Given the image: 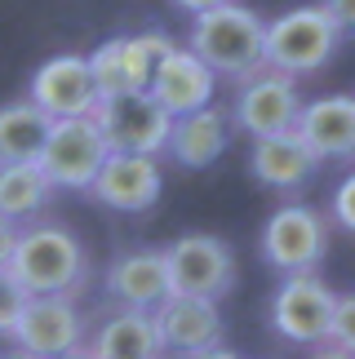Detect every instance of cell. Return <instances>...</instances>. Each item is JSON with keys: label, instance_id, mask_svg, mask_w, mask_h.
Wrapping results in <instances>:
<instances>
[{"label": "cell", "instance_id": "cell-1", "mask_svg": "<svg viewBox=\"0 0 355 359\" xmlns=\"http://www.w3.org/2000/svg\"><path fill=\"white\" fill-rule=\"evenodd\" d=\"M5 271L22 284L27 297H80L89 284V253L76 231L58 222H27L18 226L13 253Z\"/></svg>", "mask_w": 355, "mask_h": 359}, {"label": "cell", "instance_id": "cell-2", "mask_svg": "<svg viewBox=\"0 0 355 359\" xmlns=\"http://www.w3.org/2000/svg\"><path fill=\"white\" fill-rule=\"evenodd\" d=\"M262 45H267V22L253 9L236 5V0L217 5L209 13H196L191 36H187V49L213 76H227V80H249L262 72L267 67Z\"/></svg>", "mask_w": 355, "mask_h": 359}, {"label": "cell", "instance_id": "cell-3", "mask_svg": "<svg viewBox=\"0 0 355 359\" xmlns=\"http://www.w3.org/2000/svg\"><path fill=\"white\" fill-rule=\"evenodd\" d=\"M337 45H342V32L324 13V5H297L289 13H280L276 22H267L262 58H267V72L297 80V76L320 72L337 53Z\"/></svg>", "mask_w": 355, "mask_h": 359}, {"label": "cell", "instance_id": "cell-4", "mask_svg": "<svg viewBox=\"0 0 355 359\" xmlns=\"http://www.w3.org/2000/svg\"><path fill=\"white\" fill-rule=\"evenodd\" d=\"M165 253L169 271V297H200V302H222L236 288V253L217 236H178Z\"/></svg>", "mask_w": 355, "mask_h": 359}, {"label": "cell", "instance_id": "cell-5", "mask_svg": "<svg viewBox=\"0 0 355 359\" xmlns=\"http://www.w3.org/2000/svg\"><path fill=\"white\" fill-rule=\"evenodd\" d=\"M89 120H93V129L102 133L107 151H116V156H160L165 142H169V129H173V116L152 93L98 98Z\"/></svg>", "mask_w": 355, "mask_h": 359}, {"label": "cell", "instance_id": "cell-6", "mask_svg": "<svg viewBox=\"0 0 355 359\" xmlns=\"http://www.w3.org/2000/svg\"><path fill=\"white\" fill-rule=\"evenodd\" d=\"M107 156L112 151H107L102 133L93 129L89 116H80V120H53L49 124V137L40 147L36 164L49 177L53 191H89V182L98 177Z\"/></svg>", "mask_w": 355, "mask_h": 359}, {"label": "cell", "instance_id": "cell-7", "mask_svg": "<svg viewBox=\"0 0 355 359\" xmlns=\"http://www.w3.org/2000/svg\"><path fill=\"white\" fill-rule=\"evenodd\" d=\"M333 306H337V293L316 271L284 275L276 297H271V328L293 346H320V341H329Z\"/></svg>", "mask_w": 355, "mask_h": 359}, {"label": "cell", "instance_id": "cell-8", "mask_svg": "<svg viewBox=\"0 0 355 359\" xmlns=\"http://www.w3.org/2000/svg\"><path fill=\"white\" fill-rule=\"evenodd\" d=\"M329 253V226L311 204H280L262 226V257L280 275H307Z\"/></svg>", "mask_w": 355, "mask_h": 359}, {"label": "cell", "instance_id": "cell-9", "mask_svg": "<svg viewBox=\"0 0 355 359\" xmlns=\"http://www.w3.org/2000/svg\"><path fill=\"white\" fill-rule=\"evenodd\" d=\"M297 111H302V93H297V80L280 76V72H257L249 80H240L236 107H231V120H236L240 133H249L253 142L257 137H276L289 133Z\"/></svg>", "mask_w": 355, "mask_h": 359}, {"label": "cell", "instance_id": "cell-10", "mask_svg": "<svg viewBox=\"0 0 355 359\" xmlns=\"http://www.w3.org/2000/svg\"><path fill=\"white\" fill-rule=\"evenodd\" d=\"M27 102L40 107L49 120L89 116L93 102H98V89H93L85 53H53L49 62H40L32 85H27Z\"/></svg>", "mask_w": 355, "mask_h": 359}, {"label": "cell", "instance_id": "cell-11", "mask_svg": "<svg viewBox=\"0 0 355 359\" xmlns=\"http://www.w3.org/2000/svg\"><path fill=\"white\" fill-rule=\"evenodd\" d=\"M18 351L36 359H58L85 346V315L72 297H27V306L13 324Z\"/></svg>", "mask_w": 355, "mask_h": 359}, {"label": "cell", "instance_id": "cell-12", "mask_svg": "<svg viewBox=\"0 0 355 359\" xmlns=\"http://www.w3.org/2000/svg\"><path fill=\"white\" fill-rule=\"evenodd\" d=\"M165 191V173H160L156 156H107L98 177L89 182V196L102 209L116 213H147Z\"/></svg>", "mask_w": 355, "mask_h": 359}, {"label": "cell", "instance_id": "cell-13", "mask_svg": "<svg viewBox=\"0 0 355 359\" xmlns=\"http://www.w3.org/2000/svg\"><path fill=\"white\" fill-rule=\"evenodd\" d=\"M152 324H156L160 346L182 359L209 346H222V333H227L217 302H200V297H165L152 311Z\"/></svg>", "mask_w": 355, "mask_h": 359}, {"label": "cell", "instance_id": "cell-14", "mask_svg": "<svg viewBox=\"0 0 355 359\" xmlns=\"http://www.w3.org/2000/svg\"><path fill=\"white\" fill-rule=\"evenodd\" d=\"M107 297L120 311H142L152 315L160 302L169 297V271H165V253L160 248H129V253L112 257V266L102 275Z\"/></svg>", "mask_w": 355, "mask_h": 359}, {"label": "cell", "instance_id": "cell-15", "mask_svg": "<svg viewBox=\"0 0 355 359\" xmlns=\"http://www.w3.org/2000/svg\"><path fill=\"white\" fill-rule=\"evenodd\" d=\"M213 89H217V76L191 49H182V45H173L165 58H160L152 85H147V93H152L173 120L213 107Z\"/></svg>", "mask_w": 355, "mask_h": 359}, {"label": "cell", "instance_id": "cell-16", "mask_svg": "<svg viewBox=\"0 0 355 359\" xmlns=\"http://www.w3.org/2000/svg\"><path fill=\"white\" fill-rule=\"evenodd\" d=\"M293 133L302 137V147L324 160H351L355 156V98L347 93H329V98L302 102V111L293 120Z\"/></svg>", "mask_w": 355, "mask_h": 359}, {"label": "cell", "instance_id": "cell-17", "mask_svg": "<svg viewBox=\"0 0 355 359\" xmlns=\"http://www.w3.org/2000/svg\"><path fill=\"white\" fill-rule=\"evenodd\" d=\"M320 160L302 147V137L293 129L276 133V137H257L249 151V173L271 191H302L311 177H316Z\"/></svg>", "mask_w": 355, "mask_h": 359}, {"label": "cell", "instance_id": "cell-18", "mask_svg": "<svg viewBox=\"0 0 355 359\" xmlns=\"http://www.w3.org/2000/svg\"><path fill=\"white\" fill-rule=\"evenodd\" d=\"M85 351L89 359H160L165 355L152 315L142 311H112L93 333H85Z\"/></svg>", "mask_w": 355, "mask_h": 359}, {"label": "cell", "instance_id": "cell-19", "mask_svg": "<svg viewBox=\"0 0 355 359\" xmlns=\"http://www.w3.org/2000/svg\"><path fill=\"white\" fill-rule=\"evenodd\" d=\"M227 142H231V120L217 111V107H204V111H191V116L173 120L165 151L182 169H209L227 151Z\"/></svg>", "mask_w": 355, "mask_h": 359}, {"label": "cell", "instance_id": "cell-20", "mask_svg": "<svg viewBox=\"0 0 355 359\" xmlns=\"http://www.w3.org/2000/svg\"><path fill=\"white\" fill-rule=\"evenodd\" d=\"M49 200H53V187L40 173V164H0V217L9 226L36 222Z\"/></svg>", "mask_w": 355, "mask_h": 359}, {"label": "cell", "instance_id": "cell-21", "mask_svg": "<svg viewBox=\"0 0 355 359\" xmlns=\"http://www.w3.org/2000/svg\"><path fill=\"white\" fill-rule=\"evenodd\" d=\"M49 116L27 98L0 107V164H36L40 147L49 137Z\"/></svg>", "mask_w": 355, "mask_h": 359}, {"label": "cell", "instance_id": "cell-22", "mask_svg": "<svg viewBox=\"0 0 355 359\" xmlns=\"http://www.w3.org/2000/svg\"><path fill=\"white\" fill-rule=\"evenodd\" d=\"M173 49V40L165 32H138V36H120V58H125V80L129 93H147L160 58Z\"/></svg>", "mask_w": 355, "mask_h": 359}, {"label": "cell", "instance_id": "cell-23", "mask_svg": "<svg viewBox=\"0 0 355 359\" xmlns=\"http://www.w3.org/2000/svg\"><path fill=\"white\" fill-rule=\"evenodd\" d=\"M85 62H89V76H93V89H98V98H120V93H129L125 58H120V36L102 40V45L93 49Z\"/></svg>", "mask_w": 355, "mask_h": 359}, {"label": "cell", "instance_id": "cell-24", "mask_svg": "<svg viewBox=\"0 0 355 359\" xmlns=\"http://www.w3.org/2000/svg\"><path fill=\"white\" fill-rule=\"evenodd\" d=\"M329 346L355 359V293H337L333 324H329Z\"/></svg>", "mask_w": 355, "mask_h": 359}, {"label": "cell", "instance_id": "cell-25", "mask_svg": "<svg viewBox=\"0 0 355 359\" xmlns=\"http://www.w3.org/2000/svg\"><path fill=\"white\" fill-rule=\"evenodd\" d=\"M22 306H27L22 284L13 280L9 271H0V337H13V324H18Z\"/></svg>", "mask_w": 355, "mask_h": 359}, {"label": "cell", "instance_id": "cell-26", "mask_svg": "<svg viewBox=\"0 0 355 359\" xmlns=\"http://www.w3.org/2000/svg\"><path fill=\"white\" fill-rule=\"evenodd\" d=\"M333 217H337V226H347L355 236V173H347L333 191Z\"/></svg>", "mask_w": 355, "mask_h": 359}, {"label": "cell", "instance_id": "cell-27", "mask_svg": "<svg viewBox=\"0 0 355 359\" xmlns=\"http://www.w3.org/2000/svg\"><path fill=\"white\" fill-rule=\"evenodd\" d=\"M324 13L337 22V32L342 36H355V0H320Z\"/></svg>", "mask_w": 355, "mask_h": 359}, {"label": "cell", "instance_id": "cell-28", "mask_svg": "<svg viewBox=\"0 0 355 359\" xmlns=\"http://www.w3.org/2000/svg\"><path fill=\"white\" fill-rule=\"evenodd\" d=\"M13 240H18V226H9L5 217H0V271H5V262L13 253Z\"/></svg>", "mask_w": 355, "mask_h": 359}, {"label": "cell", "instance_id": "cell-29", "mask_svg": "<svg viewBox=\"0 0 355 359\" xmlns=\"http://www.w3.org/2000/svg\"><path fill=\"white\" fill-rule=\"evenodd\" d=\"M178 9H187L191 18H196V13H209V9H217V5H231V0H173Z\"/></svg>", "mask_w": 355, "mask_h": 359}, {"label": "cell", "instance_id": "cell-30", "mask_svg": "<svg viewBox=\"0 0 355 359\" xmlns=\"http://www.w3.org/2000/svg\"><path fill=\"white\" fill-rule=\"evenodd\" d=\"M187 359H240L236 351H227V346H209V351H200V355H187Z\"/></svg>", "mask_w": 355, "mask_h": 359}, {"label": "cell", "instance_id": "cell-31", "mask_svg": "<svg viewBox=\"0 0 355 359\" xmlns=\"http://www.w3.org/2000/svg\"><path fill=\"white\" fill-rule=\"evenodd\" d=\"M311 359H351V355H342V351H320V355H311Z\"/></svg>", "mask_w": 355, "mask_h": 359}, {"label": "cell", "instance_id": "cell-32", "mask_svg": "<svg viewBox=\"0 0 355 359\" xmlns=\"http://www.w3.org/2000/svg\"><path fill=\"white\" fill-rule=\"evenodd\" d=\"M0 359H36V355H27V351H5Z\"/></svg>", "mask_w": 355, "mask_h": 359}, {"label": "cell", "instance_id": "cell-33", "mask_svg": "<svg viewBox=\"0 0 355 359\" xmlns=\"http://www.w3.org/2000/svg\"><path fill=\"white\" fill-rule=\"evenodd\" d=\"M58 359H89V351L80 346V351H72V355H58Z\"/></svg>", "mask_w": 355, "mask_h": 359}]
</instances>
